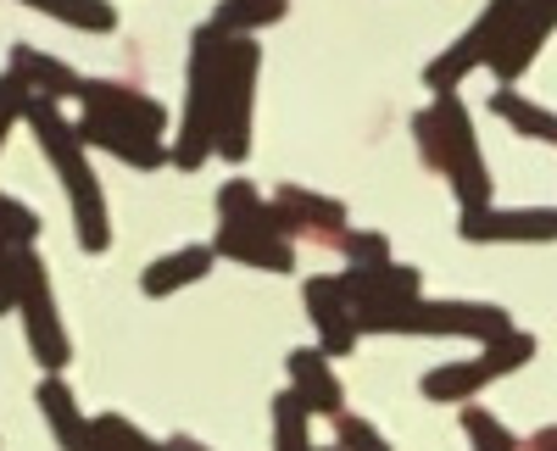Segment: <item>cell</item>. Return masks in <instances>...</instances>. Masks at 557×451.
I'll use <instances>...</instances> for the list:
<instances>
[{"label": "cell", "instance_id": "obj_1", "mask_svg": "<svg viewBox=\"0 0 557 451\" xmlns=\"http://www.w3.org/2000/svg\"><path fill=\"white\" fill-rule=\"evenodd\" d=\"M28 128H34L45 162H51L57 178H62V196H67V212H73L78 246L89 256H101L112 246V212H107V190H101L96 167H89V151L78 140V123H67V112L57 101H34L28 107Z\"/></svg>", "mask_w": 557, "mask_h": 451}, {"label": "cell", "instance_id": "obj_2", "mask_svg": "<svg viewBox=\"0 0 557 451\" xmlns=\"http://www.w3.org/2000/svg\"><path fill=\"white\" fill-rule=\"evenodd\" d=\"M412 134H418V156L424 167L446 173V185L457 190V206L462 212H480L491 206V167H485V151L474 140V117L457 96H435L424 112L412 117Z\"/></svg>", "mask_w": 557, "mask_h": 451}, {"label": "cell", "instance_id": "obj_3", "mask_svg": "<svg viewBox=\"0 0 557 451\" xmlns=\"http://www.w3.org/2000/svg\"><path fill=\"white\" fill-rule=\"evenodd\" d=\"M228 34L201 23L190 34V78H184V117L168 146V162L178 173H196L207 156H218V96H223V62H228Z\"/></svg>", "mask_w": 557, "mask_h": 451}, {"label": "cell", "instance_id": "obj_4", "mask_svg": "<svg viewBox=\"0 0 557 451\" xmlns=\"http://www.w3.org/2000/svg\"><path fill=\"white\" fill-rule=\"evenodd\" d=\"M362 335H451V340H502L513 335V318H507L502 306L491 301H430L418 296L407 306H391V312H368V318H357Z\"/></svg>", "mask_w": 557, "mask_h": 451}, {"label": "cell", "instance_id": "obj_5", "mask_svg": "<svg viewBox=\"0 0 557 451\" xmlns=\"http://www.w3.org/2000/svg\"><path fill=\"white\" fill-rule=\"evenodd\" d=\"M17 318H23V335H28V351L45 374H62L73 363V340H67V324L57 312V290H51V267L39 262V251H17Z\"/></svg>", "mask_w": 557, "mask_h": 451}, {"label": "cell", "instance_id": "obj_6", "mask_svg": "<svg viewBox=\"0 0 557 451\" xmlns=\"http://www.w3.org/2000/svg\"><path fill=\"white\" fill-rule=\"evenodd\" d=\"M530 356H535V335L513 329V335H502V340L480 346V356H462V363L430 368L424 379H418V390H424L430 401H441V408H469V401H474L485 385H496V379H507V374H519Z\"/></svg>", "mask_w": 557, "mask_h": 451}, {"label": "cell", "instance_id": "obj_7", "mask_svg": "<svg viewBox=\"0 0 557 451\" xmlns=\"http://www.w3.org/2000/svg\"><path fill=\"white\" fill-rule=\"evenodd\" d=\"M519 7H524V0H491V7L424 67V84L435 89V96H457V84L469 78L474 67H491L502 57L507 34H513V23H519Z\"/></svg>", "mask_w": 557, "mask_h": 451}, {"label": "cell", "instance_id": "obj_8", "mask_svg": "<svg viewBox=\"0 0 557 451\" xmlns=\"http://www.w3.org/2000/svg\"><path fill=\"white\" fill-rule=\"evenodd\" d=\"M257 73H262L257 39H235L228 45V62H223V96H218V156L223 162H246L251 156Z\"/></svg>", "mask_w": 557, "mask_h": 451}, {"label": "cell", "instance_id": "obj_9", "mask_svg": "<svg viewBox=\"0 0 557 451\" xmlns=\"http://www.w3.org/2000/svg\"><path fill=\"white\" fill-rule=\"evenodd\" d=\"M457 235L469 246H552L557 206H480L457 217Z\"/></svg>", "mask_w": 557, "mask_h": 451}, {"label": "cell", "instance_id": "obj_10", "mask_svg": "<svg viewBox=\"0 0 557 451\" xmlns=\"http://www.w3.org/2000/svg\"><path fill=\"white\" fill-rule=\"evenodd\" d=\"M78 107H84L89 117H107V123L139 134V140H162V134H168V107L151 101L146 89L117 84V78H84Z\"/></svg>", "mask_w": 557, "mask_h": 451}, {"label": "cell", "instance_id": "obj_11", "mask_svg": "<svg viewBox=\"0 0 557 451\" xmlns=\"http://www.w3.org/2000/svg\"><path fill=\"white\" fill-rule=\"evenodd\" d=\"M268 206H273V223H278V235H285V240L307 235L318 246H341L351 235L346 206L330 201V196H318V190H307V185H278V196Z\"/></svg>", "mask_w": 557, "mask_h": 451}, {"label": "cell", "instance_id": "obj_12", "mask_svg": "<svg viewBox=\"0 0 557 451\" xmlns=\"http://www.w3.org/2000/svg\"><path fill=\"white\" fill-rule=\"evenodd\" d=\"M341 290L346 301L357 306V318H368V312H391V306H407L424 296V274L407 262H362V267H346L341 274Z\"/></svg>", "mask_w": 557, "mask_h": 451}, {"label": "cell", "instance_id": "obj_13", "mask_svg": "<svg viewBox=\"0 0 557 451\" xmlns=\"http://www.w3.org/2000/svg\"><path fill=\"white\" fill-rule=\"evenodd\" d=\"M301 301H307V318L318 329V351L330 356V363H341V356L357 351L362 329H357V306L346 301L341 290V274H318L301 285Z\"/></svg>", "mask_w": 557, "mask_h": 451}, {"label": "cell", "instance_id": "obj_14", "mask_svg": "<svg viewBox=\"0 0 557 451\" xmlns=\"http://www.w3.org/2000/svg\"><path fill=\"white\" fill-rule=\"evenodd\" d=\"M212 251L240 267H262V274H296V240L262 229V223H218Z\"/></svg>", "mask_w": 557, "mask_h": 451}, {"label": "cell", "instance_id": "obj_15", "mask_svg": "<svg viewBox=\"0 0 557 451\" xmlns=\"http://www.w3.org/2000/svg\"><path fill=\"white\" fill-rule=\"evenodd\" d=\"M285 368H290V396L301 401L307 413H318V418H341V413H346V390H341V379H335V363H330L318 346L290 351Z\"/></svg>", "mask_w": 557, "mask_h": 451}, {"label": "cell", "instance_id": "obj_16", "mask_svg": "<svg viewBox=\"0 0 557 451\" xmlns=\"http://www.w3.org/2000/svg\"><path fill=\"white\" fill-rule=\"evenodd\" d=\"M552 34H557V0H524L519 23H513V34H507L502 57L491 62V73H496L502 84H513L519 73H530V62L541 57V45H546Z\"/></svg>", "mask_w": 557, "mask_h": 451}, {"label": "cell", "instance_id": "obj_17", "mask_svg": "<svg viewBox=\"0 0 557 451\" xmlns=\"http://www.w3.org/2000/svg\"><path fill=\"white\" fill-rule=\"evenodd\" d=\"M7 73H17L28 84V96L34 101H78V89H84V73H73L67 62H57L51 51H39V45H12V62Z\"/></svg>", "mask_w": 557, "mask_h": 451}, {"label": "cell", "instance_id": "obj_18", "mask_svg": "<svg viewBox=\"0 0 557 451\" xmlns=\"http://www.w3.org/2000/svg\"><path fill=\"white\" fill-rule=\"evenodd\" d=\"M78 140H84V151H107V156H117L123 167H139V173L168 162V140H139V134H128L107 117H89V112H78Z\"/></svg>", "mask_w": 557, "mask_h": 451}, {"label": "cell", "instance_id": "obj_19", "mask_svg": "<svg viewBox=\"0 0 557 451\" xmlns=\"http://www.w3.org/2000/svg\"><path fill=\"white\" fill-rule=\"evenodd\" d=\"M34 401H39V413H45V424H51V435H57L62 451H89V440H96V424L78 413V396L67 390L62 374H45L39 390H34Z\"/></svg>", "mask_w": 557, "mask_h": 451}, {"label": "cell", "instance_id": "obj_20", "mask_svg": "<svg viewBox=\"0 0 557 451\" xmlns=\"http://www.w3.org/2000/svg\"><path fill=\"white\" fill-rule=\"evenodd\" d=\"M212 267H218V251H212V246H178V251L157 256L146 274H139V290H146L151 301H162V296H173V290L201 285Z\"/></svg>", "mask_w": 557, "mask_h": 451}, {"label": "cell", "instance_id": "obj_21", "mask_svg": "<svg viewBox=\"0 0 557 451\" xmlns=\"http://www.w3.org/2000/svg\"><path fill=\"white\" fill-rule=\"evenodd\" d=\"M491 112L513 128V134H524V140H541V146L557 151V112H552V107H535L530 96H519L513 84H502L496 96H491Z\"/></svg>", "mask_w": 557, "mask_h": 451}, {"label": "cell", "instance_id": "obj_22", "mask_svg": "<svg viewBox=\"0 0 557 451\" xmlns=\"http://www.w3.org/2000/svg\"><path fill=\"white\" fill-rule=\"evenodd\" d=\"M285 12H290V0H223L212 12V28L228 39H257V28L285 23Z\"/></svg>", "mask_w": 557, "mask_h": 451}, {"label": "cell", "instance_id": "obj_23", "mask_svg": "<svg viewBox=\"0 0 557 451\" xmlns=\"http://www.w3.org/2000/svg\"><path fill=\"white\" fill-rule=\"evenodd\" d=\"M23 7L57 17L78 34H112L117 28V7H107V0H23Z\"/></svg>", "mask_w": 557, "mask_h": 451}, {"label": "cell", "instance_id": "obj_24", "mask_svg": "<svg viewBox=\"0 0 557 451\" xmlns=\"http://www.w3.org/2000/svg\"><path fill=\"white\" fill-rule=\"evenodd\" d=\"M218 223H262V229H278L273 223V206L262 201V190L251 178H228L218 190Z\"/></svg>", "mask_w": 557, "mask_h": 451}, {"label": "cell", "instance_id": "obj_25", "mask_svg": "<svg viewBox=\"0 0 557 451\" xmlns=\"http://www.w3.org/2000/svg\"><path fill=\"white\" fill-rule=\"evenodd\" d=\"M307 408L290 396V390H278L273 396V451H318L312 435H307Z\"/></svg>", "mask_w": 557, "mask_h": 451}, {"label": "cell", "instance_id": "obj_26", "mask_svg": "<svg viewBox=\"0 0 557 451\" xmlns=\"http://www.w3.org/2000/svg\"><path fill=\"white\" fill-rule=\"evenodd\" d=\"M462 435H469V446H474V451H524V440H519L513 429H507L496 413L474 408V401L462 408Z\"/></svg>", "mask_w": 557, "mask_h": 451}, {"label": "cell", "instance_id": "obj_27", "mask_svg": "<svg viewBox=\"0 0 557 451\" xmlns=\"http://www.w3.org/2000/svg\"><path fill=\"white\" fill-rule=\"evenodd\" d=\"M0 240L17 246V251H28V246L39 240V212H34L28 201L7 196V190H0Z\"/></svg>", "mask_w": 557, "mask_h": 451}, {"label": "cell", "instance_id": "obj_28", "mask_svg": "<svg viewBox=\"0 0 557 451\" xmlns=\"http://www.w3.org/2000/svg\"><path fill=\"white\" fill-rule=\"evenodd\" d=\"M96 435H101L112 451H173L168 440H151L139 424H128V418H117V413H101V418H96Z\"/></svg>", "mask_w": 557, "mask_h": 451}, {"label": "cell", "instance_id": "obj_29", "mask_svg": "<svg viewBox=\"0 0 557 451\" xmlns=\"http://www.w3.org/2000/svg\"><path fill=\"white\" fill-rule=\"evenodd\" d=\"M28 107H34L28 84H23L17 73H0V146L12 140V128H17V123H28Z\"/></svg>", "mask_w": 557, "mask_h": 451}, {"label": "cell", "instance_id": "obj_30", "mask_svg": "<svg viewBox=\"0 0 557 451\" xmlns=\"http://www.w3.org/2000/svg\"><path fill=\"white\" fill-rule=\"evenodd\" d=\"M335 451H391V440L368 424V418L341 413V418H335Z\"/></svg>", "mask_w": 557, "mask_h": 451}, {"label": "cell", "instance_id": "obj_31", "mask_svg": "<svg viewBox=\"0 0 557 451\" xmlns=\"http://www.w3.org/2000/svg\"><path fill=\"white\" fill-rule=\"evenodd\" d=\"M341 256H346V267H362V262H385V256H391V240H385L380 229H351V235L341 240Z\"/></svg>", "mask_w": 557, "mask_h": 451}, {"label": "cell", "instance_id": "obj_32", "mask_svg": "<svg viewBox=\"0 0 557 451\" xmlns=\"http://www.w3.org/2000/svg\"><path fill=\"white\" fill-rule=\"evenodd\" d=\"M17 306V246L0 240V318Z\"/></svg>", "mask_w": 557, "mask_h": 451}, {"label": "cell", "instance_id": "obj_33", "mask_svg": "<svg viewBox=\"0 0 557 451\" xmlns=\"http://www.w3.org/2000/svg\"><path fill=\"white\" fill-rule=\"evenodd\" d=\"M524 451H557V429H535V435L524 440Z\"/></svg>", "mask_w": 557, "mask_h": 451}, {"label": "cell", "instance_id": "obj_34", "mask_svg": "<svg viewBox=\"0 0 557 451\" xmlns=\"http://www.w3.org/2000/svg\"><path fill=\"white\" fill-rule=\"evenodd\" d=\"M168 446H173V451H212V446H201V440H196V435H173V440H168Z\"/></svg>", "mask_w": 557, "mask_h": 451}, {"label": "cell", "instance_id": "obj_35", "mask_svg": "<svg viewBox=\"0 0 557 451\" xmlns=\"http://www.w3.org/2000/svg\"><path fill=\"white\" fill-rule=\"evenodd\" d=\"M318 451H335V446H318Z\"/></svg>", "mask_w": 557, "mask_h": 451}]
</instances>
